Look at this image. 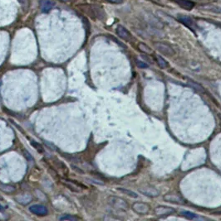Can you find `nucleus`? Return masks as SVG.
<instances>
[{
	"label": "nucleus",
	"instance_id": "obj_1",
	"mask_svg": "<svg viewBox=\"0 0 221 221\" xmlns=\"http://www.w3.org/2000/svg\"><path fill=\"white\" fill-rule=\"evenodd\" d=\"M107 201L111 206L116 209L122 210V211H126L128 209V204L122 198L117 197V196H110Z\"/></svg>",
	"mask_w": 221,
	"mask_h": 221
},
{
	"label": "nucleus",
	"instance_id": "obj_2",
	"mask_svg": "<svg viewBox=\"0 0 221 221\" xmlns=\"http://www.w3.org/2000/svg\"><path fill=\"white\" fill-rule=\"evenodd\" d=\"M154 47L158 52H160L163 55H166L167 57H172L176 53L173 48L166 43L157 42V43H154Z\"/></svg>",
	"mask_w": 221,
	"mask_h": 221
},
{
	"label": "nucleus",
	"instance_id": "obj_3",
	"mask_svg": "<svg viewBox=\"0 0 221 221\" xmlns=\"http://www.w3.org/2000/svg\"><path fill=\"white\" fill-rule=\"evenodd\" d=\"M176 210L171 207L164 206V205H159L155 209V214L159 217L168 216L170 214L175 213Z\"/></svg>",
	"mask_w": 221,
	"mask_h": 221
},
{
	"label": "nucleus",
	"instance_id": "obj_4",
	"mask_svg": "<svg viewBox=\"0 0 221 221\" xmlns=\"http://www.w3.org/2000/svg\"><path fill=\"white\" fill-rule=\"evenodd\" d=\"M139 191L141 194L149 197H157L160 195V191L154 186H144L139 189Z\"/></svg>",
	"mask_w": 221,
	"mask_h": 221
},
{
	"label": "nucleus",
	"instance_id": "obj_5",
	"mask_svg": "<svg viewBox=\"0 0 221 221\" xmlns=\"http://www.w3.org/2000/svg\"><path fill=\"white\" fill-rule=\"evenodd\" d=\"M132 209L139 214H145L150 210V206L145 203L136 202L132 205Z\"/></svg>",
	"mask_w": 221,
	"mask_h": 221
},
{
	"label": "nucleus",
	"instance_id": "obj_6",
	"mask_svg": "<svg viewBox=\"0 0 221 221\" xmlns=\"http://www.w3.org/2000/svg\"><path fill=\"white\" fill-rule=\"evenodd\" d=\"M164 200L166 201H168V202L176 203V204H179V205H184L186 203L185 200L181 197V195H177V194H174V193H169V194L165 195Z\"/></svg>",
	"mask_w": 221,
	"mask_h": 221
},
{
	"label": "nucleus",
	"instance_id": "obj_7",
	"mask_svg": "<svg viewBox=\"0 0 221 221\" xmlns=\"http://www.w3.org/2000/svg\"><path fill=\"white\" fill-rule=\"evenodd\" d=\"M116 32H117V35L119 36V38H121V39H123L125 41H131V33H130V32L127 29L125 28L123 26H121V25L117 26Z\"/></svg>",
	"mask_w": 221,
	"mask_h": 221
},
{
	"label": "nucleus",
	"instance_id": "obj_8",
	"mask_svg": "<svg viewBox=\"0 0 221 221\" xmlns=\"http://www.w3.org/2000/svg\"><path fill=\"white\" fill-rule=\"evenodd\" d=\"M178 20L181 22V23H183L185 26L190 28L191 30H195V23L194 22L191 18L188 16H185V15H180L178 17Z\"/></svg>",
	"mask_w": 221,
	"mask_h": 221
},
{
	"label": "nucleus",
	"instance_id": "obj_9",
	"mask_svg": "<svg viewBox=\"0 0 221 221\" xmlns=\"http://www.w3.org/2000/svg\"><path fill=\"white\" fill-rule=\"evenodd\" d=\"M29 210L38 215H45L48 214V209L44 205H34L30 206Z\"/></svg>",
	"mask_w": 221,
	"mask_h": 221
},
{
	"label": "nucleus",
	"instance_id": "obj_10",
	"mask_svg": "<svg viewBox=\"0 0 221 221\" xmlns=\"http://www.w3.org/2000/svg\"><path fill=\"white\" fill-rule=\"evenodd\" d=\"M92 6L94 18L99 19V20H104L106 18V13L103 10V8L99 5L92 4Z\"/></svg>",
	"mask_w": 221,
	"mask_h": 221
},
{
	"label": "nucleus",
	"instance_id": "obj_11",
	"mask_svg": "<svg viewBox=\"0 0 221 221\" xmlns=\"http://www.w3.org/2000/svg\"><path fill=\"white\" fill-rule=\"evenodd\" d=\"M174 2L186 10H191L195 7V3L190 0H173Z\"/></svg>",
	"mask_w": 221,
	"mask_h": 221
},
{
	"label": "nucleus",
	"instance_id": "obj_12",
	"mask_svg": "<svg viewBox=\"0 0 221 221\" xmlns=\"http://www.w3.org/2000/svg\"><path fill=\"white\" fill-rule=\"evenodd\" d=\"M39 5H40L41 9L43 10V12H48L54 7L55 3L52 0H40Z\"/></svg>",
	"mask_w": 221,
	"mask_h": 221
},
{
	"label": "nucleus",
	"instance_id": "obj_13",
	"mask_svg": "<svg viewBox=\"0 0 221 221\" xmlns=\"http://www.w3.org/2000/svg\"><path fill=\"white\" fill-rule=\"evenodd\" d=\"M155 59H156L157 64L159 65V66L160 67V68L165 69L166 68L167 66H168L167 61H166L163 57H160V56H155Z\"/></svg>",
	"mask_w": 221,
	"mask_h": 221
},
{
	"label": "nucleus",
	"instance_id": "obj_14",
	"mask_svg": "<svg viewBox=\"0 0 221 221\" xmlns=\"http://www.w3.org/2000/svg\"><path fill=\"white\" fill-rule=\"evenodd\" d=\"M0 190L3 191V192L10 193L15 191V187L13 186H10V185L0 183Z\"/></svg>",
	"mask_w": 221,
	"mask_h": 221
},
{
	"label": "nucleus",
	"instance_id": "obj_15",
	"mask_svg": "<svg viewBox=\"0 0 221 221\" xmlns=\"http://www.w3.org/2000/svg\"><path fill=\"white\" fill-rule=\"evenodd\" d=\"M138 48L140 50V52H144V53H151L152 52V50L150 49V47H148L147 45H145V43H139L138 44Z\"/></svg>",
	"mask_w": 221,
	"mask_h": 221
},
{
	"label": "nucleus",
	"instance_id": "obj_16",
	"mask_svg": "<svg viewBox=\"0 0 221 221\" xmlns=\"http://www.w3.org/2000/svg\"><path fill=\"white\" fill-rule=\"evenodd\" d=\"M117 190H118L119 191H121V192L124 193V194H126V195H129V196H131V197L132 198L138 197V195L136 192H134V191H130V190H127V189L126 188H118Z\"/></svg>",
	"mask_w": 221,
	"mask_h": 221
},
{
	"label": "nucleus",
	"instance_id": "obj_17",
	"mask_svg": "<svg viewBox=\"0 0 221 221\" xmlns=\"http://www.w3.org/2000/svg\"><path fill=\"white\" fill-rule=\"evenodd\" d=\"M188 84H189V85H190V86H191L193 89H195V90H198V91H200V92L204 91V88H203L200 85H199L198 83L195 82V81H192V80H188Z\"/></svg>",
	"mask_w": 221,
	"mask_h": 221
},
{
	"label": "nucleus",
	"instance_id": "obj_18",
	"mask_svg": "<svg viewBox=\"0 0 221 221\" xmlns=\"http://www.w3.org/2000/svg\"><path fill=\"white\" fill-rule=\"evenodd\" d=\"M181 214L182 215V216L186 217V219H195V218L197 217L196 214H194V213H192V212L190 211H182L181 213Z\"/></svg>",
	"mask_w": 221,
	"mask_h": 221
},
{
	"label": "nucleus",
	"instance_id": "obj_19",
	"mask_svg": "<svg viewBox=\"0 0 221 221\" xmlns=\"http://www.w3.org/2000/svg\"><path fill=\"white\" fill-rule=\"evenodd\" d=\"M31 145L33 147H34V148H35L36 150L38 151V153H43V152H44V148H43V147L42 146V145H41L40 143H37V142L31 141Z\"/></svg>",
	"mask_w": 221,
	"mask_h": 221
},
{
	"label": "nucleus",
	"instance_id": "obj_20",
	"mask_svg": "<svg viewBox=\"0 0 221 221\" xmlns=\"http://www.w3.org/2000/svg\"><path fill=\"white\" fill-rule=\"evenodd\" d=\"M18 202H20V203H23V204H27V203L30 202V200H31V196L25 195H24L23 197L18 198Z\"/></svg>",
	"mask_w": 221,
	"mask_h": 221
},
{
	"label": "nucleus",
	"instance_id": "obj_21",
	"mask_svg": "<svg viewBox=\"0 0 221 221\" xmlns=\"http://www.w3.org/2000/svg\"><path fill=\"white\" fill-rule=\"evenodd\" d=\"M136 65L139 68L141 69H145L148 68V64H146L145 62L142 61H140V60H136Z\"/></svg>",
	"mask_w": 221,
	"mask_h": 221
},
{
	"label": "nucleus",
	"instance_id": "obj_22",
	"mask_svg": "<svg viewBox=\"0 0 221 221\" xmlns=\"http://www.w3.org/2000/svg\"><path fill=\"white\" fill-rule=\"evenodd\" d=\"M60 220H77V218L74 216H71V215H65L60 218Z\"/></svg>",
	"mask_w": 221,
	"mask_h": 221
},
{
	"label": "nucleus",
	"instance_id": "obj_23",
	"mask_svg": "<svg viewBox=\"0 0 221 221\" xmlns=\"http://www.w3.org/2000/svg\"><path fill=\"white\" fill-rule=\"evenodd\" d=\"M63 185H64V186H67V187H68V188L70 189L71 191H74V192H80V190H79V189H76V186H71V184H69V183H63Z\"/></svg>",
	"mask_w": 221,
	"mask_h": 221
},
{
	"label": "nucleus",
	"instance_id": "obj_24",
	"mask_svg": "<svg viewBox=\"0 0 221 221\" xmlns=\"http://www.w3.org/2000/svg\"><path fill=\"white\" fill-rule=\"evenodd\" d=\"M105 1L110 3H113V4H121L124 2V0H105Z\"/></svg>",
	"mask_w": 221,
	"mask_h": 221
},
{
	"label": "nucleus",
	"instance_id": "obj_25",
	"mask_svg": "<svg viewBox=\"0 0 221 221\" xmlns=\"http://www.w3.org/2000/svg\"><path fill=\"white\" fill-rule=\"evenodd\" d=\"M19 3H21L22 6L24 7H27L29 6V0H18Z\"/></svg>",
	"mask_w": 221,
	"mask_h": 221
},
{
	"label": "nucleus",
	"instance_id": "obj_26",
	"mask_svg": "<svg viewBox=\"0 0 221 221\" xmlns=\"http://www.w3.org/2000/svg\"><path fill=\"white\" fill-rule=\"evenodd\" d=\"M87 181H90L89 182H92V183H96V184H98V185H104V183L103 182H102V181H95V180H91V179H87Z\"/></svg>",
	"mask_w": 221,
	"mask_h": 221
},
{
	"label": "nucleus",
	"instance_id": "obj_27",
	"mask_svg": "<svg viewBox=\"0 0 221 221\" xmlns=\"http://www.w3.org/2000/svg\"><path fill=\"white\" fill-rule=\"evenodd\" d=\"M71 167H72V169L75 170L76 172H79V173H83V171H82L80 168H78L77 167H76V166H74V165H71Z\"/></svg>",
	"mask_w": 221,
	"mask_h": 221
},
{
	"label": "nucleus",
	"instance_id": "obj_28",
	"mask_svg": "<svg viewBox=\"0 0 221 221\" xmlns=\"http://www.w3.org/2000/svg\"><path fill=\"white\" fill-rule=\"evenodd\" d=\"M25 157H27L28 158H30L31 160H34V158H33V157H31V156H30V154H29L28 152H26V153H25Z\"/></svg>",
	"mask_w": 221,
	"mask_h": 221
},
{
	"label": "nucleus",
	"instance_id": "obj_29",
	"mask_svg": "<svg viewBox=\"0 0 221 221\" xmlns=\"http://www.w3.org/2000/svg\"><path fill=\"white\" fill-rule=\"evenodd\" d=\"M3 209H4V208H3V207L2 205H0V211H3Z\"/></svg>",
	"mask_w": 221,
	"mask_h": 221
},
{
	"label": "nucleus",
	"instance_id": "obj_30",
	"mask_svg": "<svg viewBox=\"0 0 221 221\" xmlns=\"http://www.w3.org/2000/svg\"><path fill=\"white\" fill-rule=\"evenodd\" d=\"M0 200H3V198L1 195H0Z\"/></svg>",
	"mask_w": 221,
	"mask_h": 221
},
{
	"label": "nucleus",
	"instance_id": "obj_31",
	"mask_svg": "<svg viewBox=\"0 0 221 221\" xmlns=\"http://www.w3.org/2000/svg\"><path fill=\"white\" fill-rule=\"evenodd\" d=\"M62 1H69V0H62Z\"/></svg>",
	"mask_w": 221,
	"mask_h": 221
}]
</instances>
